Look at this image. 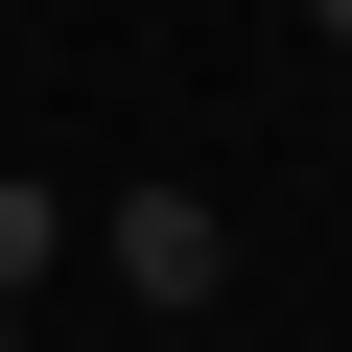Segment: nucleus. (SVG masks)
Wrapping results in <instances>:
<instances>
[{
	"label": "nucleus",
	"instance_id": "obj_1",
	"mask_svg": "<svg viewBox=\"0 0 352 352\" xmlns=\"http://www.w3.org/2000/svg\"><path fill=\"white\" fill-rule=\"evenodd\" d=\"M94 258H118L141 305H212V282H235V212H212V188H118V212H94Z\"/></svg>",
	"mask_w": 352,
	"mask_h": 352
},
{
	"label": "nucleus",
	"instance_id": "obj_2",
	"mask_svg": "<svg viewBox=\"0 0 352 352\" xmlns=\"http://www.w3.org/2000/svg\"><path fill=\"white\" fill-rule=\"evenodd\" d=\"M47 235H71L47 188H0V305H24V282H47Z\"/></svg>",
	"mask_w": 352,
	"mask_h": 352
},
{
	"label": "nucleus",
	"instance_id": "obj_3",
	"mask_svg": "<svg viewBox=\"0 0 352 352\" xmlns=\"http://www.w3.org/2000/svg\"><path fill=\"white\" fill-rule=\"evenodd\" d=\"M305 24H329V47H352V0H305Z\"/></svg>",
	"mask_w": 352,
	"mask_h": 352
},
{
	"label": "nucleus",
	"instance_id": "obj_4",
	"mask_svg": "<svg viewBox=\"0 0 352 352\" xmlns=\"http://www.w3.org/2000/svg\"><path fill=\"white\" fill-rule=\"evenodd\" d=\"M0 352H24V305H0Z\"/></svg>",
	"mask_w": 352,
	"mask_h": 352
}]
</instances>
